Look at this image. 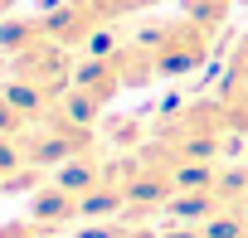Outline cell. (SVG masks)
I'll use <instances>...</instances> for the list:
<instances>
[{"label":"cell","mask_w":248,"mask_h":238,"mask_svg":"<svg viewBox=\"0 0 248 238\" xmlns=\"http://www.w3.org/2000/svg\"><path fill=\"white\" fill-rule=\"evenodd\" d=\"M146 49H151V59H156L161 73H185V68H195V63L204 59L209 39H204V25H195V20H170L166 30L151 34Z\"/></svg>","instance_id":"cell-1"}]
</instances>
